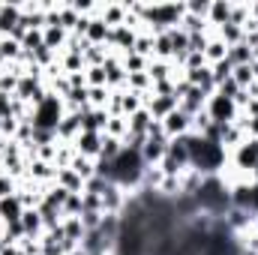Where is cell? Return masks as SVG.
<instances>
[{"label":"cell","mask_w":258,"mask_h":255,"mask_svg":"<svg viewBox=\"0 0 258 255\" xmlns=\"http://www.w3.org/2000/svg\"><path fill=\"white\" fill-rule=\"evenodd\" d=\"M69 168H72V171H75L84 183H87L90 177H96V165H93V159H87V156H75Z\"/></svg>","instance_id":"ac0fdd59"},{"label":"cell","mask_w":258,"mask_h":255,"mask_svg":"<svg viewBox=\"0 0 258 255\" xmlns=\"http://www.w3.org/2000/svg\"><path fill=\"white\" fill-rule=\"evenodd\" d=\"M66 39H69V33H66L60 24H48V27L42 30V42H45V48H51V51H57V54H63Z\"/></svg>","instance_id":"52a82bcc"},{"label":"cell","mask_w":258,"mask_h":255,"mask_svg":"<svg viewBox=\"0 0 258 255\" xmlns=\"http://www.w3.org/2000/svg\"><path fill=\"white\" fill-rule=\"evenodd\" d=\"M171 72H174V63H168V60H150L147 63V75H150V81L156 84V81H165V78H171Z\"/></svg>","instance_id":"2e32d148"},{"label":"cell","mask_w":258,"mask_h":255,"mask_svg":"<svg viewBox=\"0 0 258 255\" xmlns=\"http://www.w3.org/2000/svg\"><path fill=\"white\" fill-rule=\"evenodd\" d=\"M126 90H132V93H150L153 81H150L147 72H132V75H126Z\"/></svg>","instance_id":"e0dca14e"},{"label":"cell","mask_w":258,"mask_h":255,"mask_svg":"<svg viewBox=\"0 0 258 255\" xmlns=\"http://www.w3.org/2000/svg\"><path fill=\"white\" fill-rule=\"evenodd\" d=\"M105 123H108V111L105 108H87V111H81V129L84 132H105Z\"/></svg>","instance_id":"8992f818"},{"label":"cell","mask_w":258,"mask_h":255,"mask_svg":"<svg viewBox=\"0 0 258 255\" xmlns=\"http://www.w3.org/2000/svg\"><path fill=\"white\" fill-rule=\"evenodd\" d=\"M123 150V141L120 138H111V135H102V150H99V159H114L117 153Z\"/></svg>","instance_id":"44dd1931"},{"label":"cell","mask_w":258,"mask_h":255,"mask_svg":"<svg viewBox=\"0 0 258 255\" xmlns=\"http://www.w3.org/2000/svg\"><path fill=\"white\" fill-rule=\"evenodd\" d=\"M69 255H87V252H84V249H81V246H78V249H75V252H69Z\"/></svg>","instance_id":"83f0119b"},{"label":"cell","mask_w":258,"mask_h":255,"mask_svg":"<svg viewBox=\"0 0 258 255\" xmlns=\"http://www.w3.org/2000/svg\"><path fill=\"white\" fill-rule=\"evenodd\" d=\"M204 111H207V117H210L213 123H219V126H225V123H234V117H237V105H234V99H228V96H219V93L207 96V105H204Z\"/></svg>","instance_id":"3957f363"},{"label":"cell","mask_w":258,"mask_h":255,"mask_svg":"<svg viewBox=\"0 0 258 255\" xmlns=\"http://www.w3.org/2000/svg\"><path fill=\"white\" fill-rule=\"evenodd\" d=\"M228 165L234 168V171H240V174H249L252 177V168L258 165V138L252 135H246L231 153H228Z\"/></svg>","instance_id":"7a4b0ae2"},{"label":"cell","mask_w":258,"mask_h":255,"mask_svg":"<svg viewBox=\"0 0 258 255\" xmlns=\"http://www.w3.org/2000/svg\"><path fill=\"white\" fill-rule=\"evenodd\" d=\"M75 144V153L78 156H87V159H99V150H102V132H78V138L72 141Z\"/></svg>","instance_id":"5b68a950"},{"label":"cell","mask_w":258,"mask_h":255,"mask_svg":"<svg viewBox=\"0 0 258 255\" xmlns=\"http://www.w3.org/2000/svg\"><path fill=\"white\" fill-rule=\"evenodd\" d=\"M108 33H111V27L96 15V18H90V24H87V33H84V39L90 42V45H105L108 42Z\"/></svg>","instance_id":"30bf717a"},{"label":"cell","mask_w":258,"mask_h":255,"mask_svg":"<svg viewBox=\"0 0 258 255\" xmlns=\"http://www.w3.org/2000/svg\"><path fill=\"white\" fill-rule=\"evenodd\" d=\"M84 75H87V87H105V69L102 66H90V69H84Z\"/></svg>","instance_id":"cb8c5ba5"},{"label":"cell","mask_w":258,"mask_h":255,"mask_svg":"<svg viewBox=\"0 0 258 255\" xmlns=\"http://www.w3.org/2000/svg\"><path fill=\"white\" fill-rule=\"evenodd\" d=\"M252 183H258V165L252 168Z\"/></svg>","instance_id":"4316f807"},{"label":"cell","mask_w":258,"mask_h":255,"mask_svg":"<svg viewBox=\"0 0 258 255\" xmlns=\"http://www.w3.org/2000/svg\"><path fill=\"white\" fill-rule=\"evenodd\" d=\"M111 99V90L108 87H87V105L90 108H105Z\"/></svg>","instance_id":"ffe728a7"},{"label":"cell","mask_w":258,"mask_h":255,"mask_svg":"<svg viewBox=\"0 0 258 255\" xmlns=\"http://www.w3.org/2000/svg\"><path fill=\"white\" fill-rule=\"evenodd\" d=\"M54 183H57V186H63L66 192H78V195H84V180H81L72 168H57Z\"/></svg>","instance_id":"7c38bea8"},{"label":"cell","mask_w":258,"mask_h":255,"mask_svg":"<svg viewBox=\"0 0 258 255\" xmlns=\"http://www.w3.org/2000/svg\"><path fill=\"white\" fill-rule=\"evenodd\" d=\"M162 123V132L168 135V138H177V135H186V132H192V117L186 114V111H180V105L168 114V117H162L159 120Z\"/></svg>","instance_id":"277c9868"},{"label":"cell","mask_w":258,"mask_h":255,"mask_svg":"<svg viewBox=\"0 0 258 255\" xmlns=\"http://www.w3.org/2000/svg\"><path fill=\"white\" fill-rule=\"evenodd\" d=\"M102 135H111V138H120V141H123L129 135V117H108Z\"/></svg>","instance_id":"d6986e66"},{"label":"cell","mask_w":258,"mask_h":255,"mask_svg":"<svg viewBox=\"0 0 258 255\" xmlns=\"http://www.w3.org/2000/svg\"><path fill=\"white\" fill-rule=\"evenodd\" d=\"M24 213L18 195H9V198H0V225H9V222H18Z\"/></svg>","instance_id":"ba28073f"},{"label":"cell","mask_w":258,"mask_h":255,"mask_svg":"<svg viewBox=\"0 0 258 255\" xmlns=\"http://www.w3.org/2000/svg\"><path fill=\"white\" fill-rule=\"evenodd\" d=\"M225 57H228V45H225L222 39L210 36V42H207V48H204V60H207V66L219 63V60H225Z\"/></svg>","instance_id":"5bb4252c"},{"label":"cell","mask_w":258,"mask_h":255,"mask_svg":"<svg viewBox=\"0 0 258 255\" xmlns=\"http://www.w3.org/2000/svg\"><path fill=\"white\" fill-rule=\"evenodd\" d=\"M150 126H153V114L147 108H141V111H135L129 117V135H147Z\"/></svg>","instance_id":"4fadbf2b"},{"label":"cell","mask_w":258,"mask_h":255,"mask_svg":"<svg viewBox=\"0 0 258 255\" xmlns=\"http://www.w3.org/2000/svg\"><path fill=\"white\" fill-rule=\"evenodd\" d=\"M150 93H153V96H174V81H171V78H165V81H156Z\"/></svg>","instance_id":"484cf974"},{"label":"cell","mask_w":258,"mask_h":255,"mask_svg":"<svg viewBox=\"0 0 258 255\" xmlns=\"http://www.w3.org/2000/svg\"><path fill=\"white\" fill-rule=\"evenodd\" d=\"M66 117V105L63 99L57 96V93H51L48 90V96L36 105V108H30V123L36 129H45V132H54L57 135V126H60V120Z\"/></svg>","instance_id":"6da1fadb"},{"label":"cell","mask_w":258,"mask_h":255,"mask_svg":"<svg viewBox=\"0 0 258 255\" xmlns=\"http://www.w3.org/2000/svg\"><path fill=\"white\" fill-rule=\"evenodd\" d=\"M18 192V180H12L9 174H0V198H9Z\"/></svg>","instance_id":"d4e9b609"},{"label":"cell","mask_w":258,"mask_h":255,"mask_svg":"<svg viewBox=\"0 0 258 255\" xmlns=\"http://www.w3.org/2000/svg\"><path fill=\"white\" fill-rule=\"evenodd\" d=\"M21 228H24V237H42L45 234V225H42V216L39 210H24L21 213Z\"/></svg>","instance_id":"8fae6325"},{"label":"cell","mask_w":258,"mask_h":255,"mask_svg":"<svg viewBox=\"0 0 258 255\" xmlns=\"http://www.w3.org/2000/svg\"><path fill=\"white\" fill-rule=\"evenodd\" d=\"M210 72H213V81H216V87H219L222 81H228V78H231L234 66L228 63V57H225V60H219V63H213V66H210Z\"/></svg>","instance_id":"603a6c76"},{"label":"cell","mask_w":258,"mask_h":255,"mask_svg":"<svg viewBox=\"0 0 258 255\" xmlns=\"http://www.w3.org/2000/svg\"><path fill=\"white\" fill-rule=\"evenodd\" d=\"M228 63L231 66H249L252 63V48L246 42H237L228 48Z\"/></svg>","instance_id":"9a60e30c"},{"label":"cell","mask_w":258,"mask_h":255,"mask_svg":"<svg viewBox=\"0 0 258 255\" xmlns=\"http://www.w3.org/2000/svg\"><path fill=\"white\" fill-rule=\"evenodd\" d=\"M78 132H81V114H66L60 120V126H57V141L72 144L78 138Z\"/></svg>","instance_id":"9c48e42d"},{"label":"cell","mask_w":258,"mask_h":255,"mask_svg":"<svg viewBox=\"0 0 258 255\" xmlns=\"http://www.w3.org/2000/svg\"><path fill=\"white\" fill-rule=\"evenodd\" d=\"M231 78H234V84H237L240 90H249V87L255 84V78H252V63L249 66H234Z\"/></svg>","instance_id":"7402d4cb"}]
</instances>
